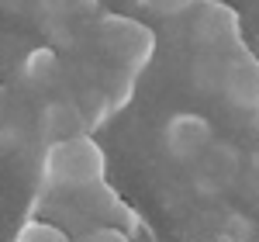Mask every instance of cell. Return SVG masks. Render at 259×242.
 Listing matches in <instances>:
<instances>
[{"label":"cell","instance_id":"6da1fadb","mask_svg":"<svg viewBox=\"0 0 259 242\" xmlns=\"http://www.w3.org/2000/svg\"><path fill=\"white\" fill-rule=\"evenodd\" d=\"M107 177V152L100 142L90 139V132H80L73 139L45 142L41 156V183L49 190H73L80 194Z\"/></svg>","mask_w":259,"mask_h":242},{"label":"cell","instance_id":"7a4b0ae2","mask_svg":"<svg viewBox=\"0 0 259 242\" xmlns=\"http://www.w3.org/2000/svg\"><path fill=\"white\" fill-rule=\"evenodd\" d=\"M97 42L104 56L128 76H139L156 56V31L135 18H124V14H100Z\"/></svg>","mask_w":259,"mask_h":242},{"label":"cell","instance_id":"3957f363","mask_svg":"<svg viewBox=\"0 0 259 242\" xmlns=\"http://www.w3.org/2000/svg\"><path fill=\"white\" fill-rule=\"evenodd\" d=\"M197 18H194V42L200 49H214V52H235L242 49V28L239 14L232 7H225L218 0H200Z\"/></svg>","mask_w":259,"mask_h":242},{"label":"cell","instance_id":"277c9868","mask_svg":"<svg viewBox=\"0 0 259 242\" xmlns=\"http://www.w3.org/2000/svg\"><path fill=\"white\" fill-rule=\"evenodd\" d=\"M190 166H194V187H197L200 194H221V190H228L232 183L239 180L242 152L232 142L211 139V145H207Z\"/></svg>","mask_w":259,"mask_h":242},{"label":"cell","instance_id":"5b68a950","mask_svg":"<svg viewBox=\"0 0 259 242\" xmlns=\"http://www.w3.org/2000/svg\"><path fill=\"white\" fill-rule=\"evenodd\" d=\"M211 139H214L211 121L204 114H194V111H180V114H173L162 125V145H166L173 163H187L190 166L211 145Z\"/></svg>","mask_w":259,"mask_h":242},{"label":"cell","instance_id":"8992f818","mask_svg":"<svg viewBox=\"0 0 259 242\" xmlns=\"http://www.w3.org/2000/svg\"><path fill=\"white\" fill-rule=\"evenodd\" d=\"M218 94L232 104V107H245V111L256 107V101H259V76H256V59L245 52V45L228 56L225 73H221V83H218Z\"/></svg>","mask_w":259,"mask_h":242},{"label":"cell","instance_id":"52a82bcc","mask_svg":"<svg viewBox=\"0 0 259 242\" xmlns=\"http://www.w3.org/2000/svg\"><path fill=\"white\" fill-rule=\"evenodd\" d=\"M38 132L45 142H59L87 132V121H83L76 101H49L38 114Z\"/></svg>","mask_w":259,"mask_h":242},{"label":"cell","instance_id":"ba28073f","mask_svg":"<svg viewBox=\"0 0 259 242\" xmlns=\"http://www.w3.org/2000/svg\"><path fill=\"white\" fill-rule=\"evenodd\" d=\"M21 76H24L28 87H35V90H52V87L62 80L59 52H56V49H49V45L31 49V52L24 56V62H21Z\"/></svg>","mask_w":259,"mask_h":242},{"label":"cell","instance_id":"9c48e42d","mask_svg":"<svg viewBox=\"0 0 259 242\" xmlns=\"http://www.w3.org/2000/svg\"><path fill=\"white\" fill-rule=\"evenodd\" d=\"M76 107H80L83 121H87V132H94V128H100L104 121L114 114V97L107 94V90H100V87H87V90H80V97H76Z\"/></svg>","mask_w":259,"mask_h":242},{"label":"cell","instance_id":"30bf717a","mask_svg":"<svg viewBox=\"0 0 259 242\" xmlns=\"http://www.w3.org/2000/svg\"><path fill=\"white\" fill-rule=\"evenodd\" d=\"M49 21H83L94 18L97 0H38Z\"/></svg>","mask_w":259,"mask_h":242},{"label":"cell","instance_id":"8fae6325","mask_svg":"<svg viewBox=\"0 0 259 242\" xmlns=\"http://www.w3.org/2000/svg\"><path fill=\"white\" fill-rule=\"evenodd\" d=\"M14 239H18V242H66L69 235L62 232L59 225H52V222H41V218H28V222H24L18 232H14Z\"/></svg>","mask_w":259,"mask_h":242},{"label":"cell","instance_id":"7c38bea8","mask_svg":"<svg viewBox=\"0 0 259 242\" xmlns=\"http://www.w3.org/2000/svg\"><path fill=\"white\" fill-rule=\"evenodd\" d=\"M145 11H156L162 18H177V14H187V11H194L200 0H139Z\"/></svg>","mask_w":259,"mask_h":242},{"label":"cell","instance_id":"4fadbf2b","mask_svg":"<svg viewBox=\"0 0 259 242\" xmlns=\"http://www.w3.org/2000/svg\"><path fill=\"white\" fill-rule=\"evenodd\" d=\"M221 239H256V225L242 215H228L225 228H221Z\"/></svg>","mask_w":259,"mask_h":242},{"label":"cell","instance_id":"5bb4252c","mask_svg":"<svg viewBox=\"0 0 259 242\" xmlns=\"http://www.w3.org/2000/svg\"><path fill=\"white\" fill-rule=\"evenodd\" d=\"M87 239H94V242H128L132 235L124 232V228H118V225H97V228H90L87 232Z\"/></svg>","mask_w":259,"mask_h":242},{"label":"cell","instance_id":"9a60e30c","mask_svg":"<svg viewBox=\"0 0 259 242\" xmlns=\"http://www.w3.org/2000/svg\"><path fill=\"white\" fill-rule=\"evenodd\" d=\"M0 128H4V87H0Z\"/></svg>","mask_w":259,"mask_h":242}]
</instances>
